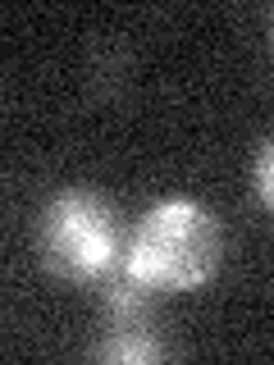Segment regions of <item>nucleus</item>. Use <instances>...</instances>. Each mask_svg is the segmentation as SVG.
Segmentation results:
<instances>
[{"label": "nucleus", "mask_w": 274, "mask_h": 365, "mask_svg": "<svg viewBox=\"0 0 274 365\" xmlns=\"http://www.w3.org/2000/svg\"><path fill=\"white\" fill-rule=\"evenodd\" d=\"M220 265H224V228L192 197L156 201L123 247V269L156 292L206 288L220 274Z\"/></svg>", "instance_id": "obj_1"}, {"label": "nucleus", "mask_w": 274, "mask_h": 365, "mask_svg": "<svg viewBox=\"0 0 274 365\" xmlns=\"http://www.w3.org/2000/svg\"><path fill=\"white\" fill-rule=\"evenodd\" d=\"M123 247L128 233L106 192L64 187L37 220V260L68 283H106L123 265Z\"/></svg>", "instance_id": "obj_2"}, {"label": "nucleus", "mask_w": 274, "mask_h": 365, "mask_svg": "<svg viewBox=\"0 0 274 365\" xmlns=\"http://www.w3.org/2000/svg\"><path fill=\"white\" fill-rule=\"evenodd\" d=\"M96 288H101V319H106V329H151L156 324L160 292L146 288L142 279H133L123 265L106 283H96Z\"/></svg>", "instance_id": "obj_3"}, {"label": "nucleus", "mask_w": 274, "mask_h": 365, "mask_svg": "<svg viewBox=\"0 0 274 365\" xmlns=\"http://www.w3.org/2000/svg\"><path fill=\"white\" fill-rule=\"evenodd\" d=\"M91 356L110 365H156L165 361V342L156 338V329H106Z\"/></svg>", "instance_id": "obj_4"}, {"label": "nucleus", "mask_w": 274, "mask_h": 365, "mask_svg": "<svg viewBox=\"0 0 274 365\" xmlns=\"http://www.w3.org/2000/svg\"><path fill=\"white\" fill-rule=\"evenodd\" d=\"M251 192H256V201L274 205V151H270V137H260L256 142V155H251Z\"/></svg>", "instance_id": "obj_5"}]
</instances>
